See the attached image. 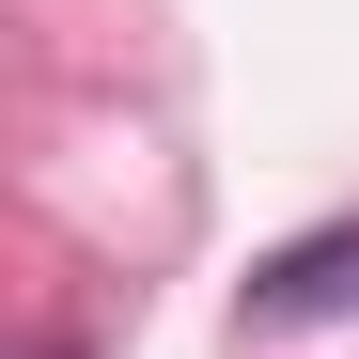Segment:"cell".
Segmentation results:
<instances>
[{
    "mask_svg": "<svg viewBox=\"0 0 359 359\" xmlns=\"http://www.w3.org/2000/svg\"><path fill=\"white\" fill-rule=\"evenodd\" d=\"M344 297H359V219L281 234V250L250 266V297H234V313H250V328H313V313H344Z\"/></svg>",
    "mask_w": 359,
    "mask_h": 359,
    "instance_id": "1",
    "label": "cell"
}]
</instances>
